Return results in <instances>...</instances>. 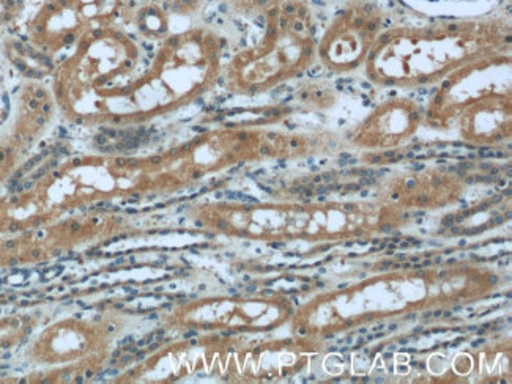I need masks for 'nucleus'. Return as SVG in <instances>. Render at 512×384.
Here are the masks:
<instances>
[{
    "instance_id": "79ce46f5",
    "label": "nucleus",
    "mask_w": 512,
    "mask_h": 384,
    "mask_svg": "<svg viewBox=\"0 0 512 384\" xmlns=\"http://www.w3.org/2000/svg\"><path fill=\"white\" fill-rule=\"evenodd\" d=\"M347 248H350V246H353V241H349V243H346Z\"/></svg>"
},
{
    "instance_id": "c756f323",
    "label": "nucleus",
    "mask_w": 512,
    "mask_h": 384,
    "mask_svg": "<svg viewBox=\"0 0 512 384\" xmlns=\"http://www.w3.org/2000/svg\"><path fill=\"white\" fill-rule=\"evenodd\" d=\"M383 232H391L390 226H383Z\"/></svg>"
},
{
    "instance_id": "ea45409f",
    "label": "nucleus",
    "mask_w": 512,
    "mask_h": 384,
    "mask_svg": "<svg viewBox=\"0 0 512 384\" xmlns=\"http://www.w3.org/2000/svg\"><path fill=\"white\" fill-rule=\"evenodd\" d=\"M505 255H509V252H500V257H505Z\"/></svg>"
},
{
    "instance_id": "393cba45",
    "label": "nucleus",
    "mask_w": 512,
    "mask_h": 384,
    "mask_svg": "<svg viewBox=\"0 0 512 384\" xmlns=\"http://www.w3.org/2000/svg\"><path fill=\"white\" fill-rule=\"evenodd\" d=\"M448 263H449V265H456L457 260L456 259H449Z\"/></svg>"
},
{
    "instance_id": "cd10ccee",
    "label": "nucleus",
    "mask_w": 512,
    "mask_h": 384,
    "mask_svg": "<svg viewBox=\"0 0 512 384\" xmlns=\"http://www.w3.org/2000/svg\"><path fill=\"white\" fill-rule=\"evenodd\" d=\"M416 315H409V317H405V320H415Z\"/></svg>"
},
{
    "instance_id": "ddd939ff",
    "label": "nucleus",
    "mask_w": 512,
    "mask_h": 384,
    "mask_svg": "<svg viewBox=\"0 0 512 384\" xmlns=\"http://www.w3.org/2000/svg\"><path fill=\"white\" fill-rule=\"evenodd\" d=\"M501 200H503V196L492 197V202H490V204L498 205V204H500Z\"/></svg>"
},
{
    "instance_id": "c9c22d12",
    "label": "nucleus",
    "mask_w": 512,
    "mask_h": 384,
    "mask_svg": "<svg viewBox=\"0 0 512 384\" xmlns=\"http://www.w3.org/2000/svg\"><path fill=\"white\" fill-rule=\"evenodd\" d=\"M449 172H457V167H449Z\"/></svg>"
},
{
    "instance_id": "20e7f679",
    "label": "nucleus",
    "mask_w": 512,
    "mask_h": 384,
    "mask_svg": "<svg viewBox=\"0 0 512 384\" xmlns=\"http://www.w3.org/2000/svg\"><path fill=\"white\" fill-rule=\"evenodd\" d=\"M130 0H45L26 23V38L43 54L75 41L82 24L114 18Z\"/></svg>"
},
{
    "instance_id": "f03ea898",
    "label": "nucleus",
    "mask_w": 512,
    "mask_h": 384,
    "mask_svg": "<svg viewBox=\"0 0 512 384\" xmlns=\"http://www.w3.org/2000/svg\"><path fill=\"white\" fill-rule=\"evenodd\" d=\"M265 41L259 51L246 52L235 65V78L248 92L290 73L301 78L300 67L311 60L316 24L308 0H290L264 13Z\"/></svg>"
},
{
    "instance_id": "6e6552de",
    "label": "nucleus",
    "mask_w": 512,
    "mask_h": 384,
    "mask_svg": "<svg viewBox=\"0 0 512 384\" xmlns=\"http://www.w3.org/2000/svg\"><path fill=\"white\" fill-rule=\"evenodd\" d=\"M29 0H0V27H13L26 16Z\"/></svg>"
},
{
    "instance_id": "aec40b11",
    "label": "nucleus",
    "mask_w": 512,
    "mask_h": 384,
    "mask_svg": "<svg viewBox=\"0 0 512 384\" xmlns=\"http://www.w3.org/2000/svg\"><path fill=\"white\" fill-rule=\"evenodd\" d=\"M327 192V188H319L317 189V194H325Z\"/></svg>"
},
{
    "instance_id": "e433bc0d",
    "label": "nucleus",
    "mask_w": 512,
    "mask_h": 384,
    "mask_svg": "<svg viewBox=\"0 0 512 384\" xmlns=\"http://www.w3.org/2000/svg\"><path fill=\"white\" fill-rule=\"evenodd\" d=\"M303 204H306V205L311 204V200L303 199Z\"/></svg>"
},
{
    "instance_id": "c85d7f7f",
    "label": "nucleus",
    "mask_w": 512,
    "mask_h": 384,
    "mask_svg": "<svg viewBox=\"0 0 512 384\" xmlns=\"http://www.w3.org/2000/svg\"><path fill=\"white\" fill-rule=\"evenodd\" d=\"M397 325L396 323H393V325H390V331H396Z\"/></svg>"
},
{
    "instance_id": "1a4fd4ad",
    "label": "nucleus",
    "mask_w": 512,
    "mask_h": 384,
    "mask_svg": "<svg viewBox=\"0 0 512 384\" xmlns=\"http://www.w3.org/2000/svg\"><path fill=\"white\" fill-rule=\"evenodd\" d=\"M290 0H235L238 10L243 13H251V15H259L271 10V8L278 7V5L286 4Z\"/></svg>"
},
{
    "instance_id": "4468645a",
    "label": "nucleus",
    "mask_w": 512,
    "mask_h": 384,
    "mask_svg": "<svg viewBox=\"0 0 512 384\" xmlns=\"http://www.w3.org/2000/svg\"><path fill=\"white\" fill-rule=\"evenodd\" d=\"M130 342H133V337H127V339H123L122 342H120V345H127L130 344Z\"/></svg>"
},
{
    "instance_id": "473e14b6",
    "label": "nucleus",
    "mask_w": 512,
    "mask_h": 384,
    "mask_svg": "<svg viewBox=\"0 0 512 384\" xmlns=\"http://www.w3.org/2000/svg\"><path fill=\"white\" fill-rule=\"evenodd\" d=\"M434 262L437 263V265H438V263H442L443 262L442 257H437V259H435Z\"/></svg>"
},
{
    "instance_id": "b1692460",
    "label": "nucleus",
    "mask_w": 512,
    "mask_h": 384,
    "mask_svg": "<svg viewBox=\"0 0 512 384\" xmlns=\"http://www.w3.org/2000/svg\"><path fill=\"white\" fill-rule=\"evenodd\" d=\"M432 315H434V317L440 318V317H442L443 312L442 311H437V312H435V314H432Z\"/></svg>"
},
{
    "instance_id": "6ab92c4d",
    "label": "nucleus",
    "mask_w": 512,
    "mask_h": 384,
    "mask_svg": "<svg viewBox=\"0 0 512 384\" xmlns=\"http://www.w3.org/2000/svg\"><path fill=\"white\" fill-rule=\"evenodd\" d=\"M196 331H191V333H186L185 337L186 339H190V337L196 336Z\"/></svg>"
},
{
    "instance_id": "4be33fe9",
    "label": "nucleus",
    "mask_w": 512,
    "mask_h": 384,
    "mask_svg": "<svg viewBox=\"0 0 512 384\" xmlns=\"http://www.w3.org/2000/svg\"><path fill=\"white\" fill-rule=\"evenodd\" d=\"M413 268H415V270H421V268H423V265H420V263L416 262V265H413Z\"/></svg>"
},
{
    "instance_id": "9b49d317",
    "label": "nucleus",
    "mask_w": 512,
    "mask_h": 384,
    "mask_svg": "<svg viewBox=\"0 0 512 384\" xmlns=\"http://www.w3.org/2000/svg\"><path fill=\"white\" fill-rule=\"evenodd\" d=\"M454 224V215H448L442 219V227H451Z\"/></svg>"
},
{
    "instance_id": "4c0bfd02",
    "label": "nucleus",
    "mask_w": 512,
    "mask_h": 384,
    "mask_svg": "<svg viewBox=\"0 0 512 384\" xmlns=\"http://www.w3.org/2000/svg\"><path fill=\"white\" fill-rule=\"evenodd\" d=\"M248 292H256V287H248Z\"/></svg>"
},
{
    "instance_id": "423d86ee",
    "label": "nucleus",
    "mask_w": 512,
    "mask_h": 384,
    "mask_svg": "<svg viewBox=\"0 0 512 384\" xmlns=\"http://www.w3.org/2000/svg\"><path fill=\"white\" fill-rule=\"evenodd\" d=\"M402 4L438 18H459L464 15H483L500 0H401Z\"/></svg>"
},
{
    "instance_id": "5701e85b",
    "label": "nucleus",
    "mask_w": 512,
    "mask_h": 384,
    "mask_svg": "<svg viewBox=\"0 0 512 384\" xmlns=\"http://www.w3.org/2000/svg\"><path fill=\"white\" fill-rule=\"evenodd\" d=\"M409 246H410L409 241H407V243H402V244H401V248H402V249H407V248H409Z\"/></svg>"
},
{
    "instance_id": "58836bf2",
    "label": "nucleus",
    "mask_w": 512,
    "mask_h": 384,
    "mask_svg": "<svg viewBox=\"0 0 512 384\" xmlns=\"http://www.w3.org/2000/svg\"><path fill=\"white\" fill-rule=\"evenodd\" d=\"M323 178H325V180H327V181L331 180V177L328 174L323 175Z\"/></svg>"
},
{
    "instance_id": "72a5a7b5",
    "label": "nucleus",
    "mask_w": 512,
    "mask_h": 384,
    "mask_svg": "<svg viewBox=\"0 0 512 384\" xmlns=\"http://www.w3.org/2000/svg\"><path fill=\"white\" fill-rule=\"evenodd\" d=\"M424 318L432 317V312H426V314L423 315Z\"/></svg>"
},
{
    "instance_id": "f704fd0d",
    "label": "nucleus",
    "mask_w": 512,
    "mask_h": 384,
    "mask_svg": "<svg viewBox=\"0 0 512 384\" xmlns=\"http://www.w3.org/2000/svg\"><path fill=\"white\" fill-rule=\"evenodd\" d=\"M404 266L405 270H407V268H410V266H412V263H404Z\"/></svg>"
},
{
    "instance_id": "7ed1b4c3",
    "label": "nucleus",
    "mask_w": 512,
    "mask_h": 384,
    "mask_svg": "<svg viewBox=\"0 0 512 384\" xmlns=\"http://www.w3.org/2000/svg\"><path fill=\"white\" fill-rule=\"evenodd\" d=\"M385 23L374 0H349L341 7L320 41V57L331 70H350L368 56Z\"/></svg>"
},
{
    "instance_id": "37998d69",
    "label": "nucleus",
    "mask_w": 512,
    "mask_h": 384,
    "mask_svg": "<svg viewBox=\"0 0 512 384\" xmlns=\"http://www.w3.org/2000/svg\"><path fill=\"white\" fill-rule=\"evenodd\" d=\"M443 315H445L446 318H449V317H451V312H445V314H443Z\"/></svg>"
},
{
    "instance_id": "a878e982",
    "label": "nucleus",
    "mask_w": 512,
    "mask_h": 384,
    "mask_svg": "<svg viewBox=\"0 0 512 384\" xmlns=\"http://www.w3.org/2000/svg\"><path fill=\"white\" fill-rule=\"evenodd\" d=\"M301 290H303V292H308L309 285H303V287H301Z\"/></svg>"
},
{
    "instance_id": "a19ab883",
    "label": "nucleus",
    "mask_w": 512,
    "mask_h": 384,
    "mask_svg": "<svg viewBox=\"0 0 512 384\" xmlns=\"http://www.w3.org/2000/svg\"><path fill=\"white\" fill-rule=\"evenodd\" d=\"M412 262L413 263L420 262V259H418V257H413Z\"/></svg>"
},
{
    "instance_id": "a211bd4d",
    "label": "nucleus",
    "mask_w": 512,
    "mask_h": 384,
    "mask_svg": "<svg viewBox=\"0 0 512 384\" xmlns=\"http://www.w3.org/2000/svg\"><path fill=\"white\" fill-rule=\"evenodd\" d=\"M503 197H509L511 196V189H506V191H503V194H501Z\"/></svg>"
},
{
    "instance_id": "7c9ffc66",
    "label": "nucleus",
    "mask_w": 512,
    "mask_h": 384,
    "mask_svg": "<svg viewBox=\"0 0 512 384\" xmlns=\"http://www.w3.org/2000/svg\"><path fill=\"white\" fill-rule=\"evenodd\" d=\"M383 328H385V326H383V323H380V325L377 326V328H374V329H375V331H380V329H383Z\"/></svg>"
},
{
    "instance_id": "2f4dec72",
    "label": "nucleus",
    "mask_w": 512,
    "mask_h": 384,
    "mask_svg": "<svg viewBox=\"0 0 512 384\" xmlns=\"http://www.w3.org/2000/svg\"><path fill=\"white\" fill-rule=\"evenodd\" d=\"M432 262L431 260H426V262H423V266H431Z\"/></svg>"
},
{
    "instance_id": "dca6fc26",
    "label": "nucleus",
    "mask_w": 512,
    "mask_h": 384,
    "mask_svg": "<svg viewBox=\"0 0 512 384\" xmlns=\"http://www.w3.org/2000/svg\"><path fill=\"white\" fill-rule=\"evenodd\" d=\"M423 333V326H418V328L413 329V334Z\"/></svg>"
},
{
    "instance_id": "39448f33",
    "label": "nucleus",
    "mask_w": 512,
    "mask_h": 384,
    "mask_svg": "<svg viewBox=\"0 0 512 384\" xmlns=\"http://www.w3.org/2000/svg\"><path fill=\"white\" fill-rule=\"evenodd\" d=\"M421 109L407 101H394L385 104L369 117L358 130V144L368 147L393 145L401 137L409 136L420 122Z\"/></svg>"
},
{
    "instance_id": "412c9836",
    "label": "nucleus",
    "mask_w": 512,
    "mask_h": 384,
    "mask_svg": "<svg viewBox=\"0 0 512 384\" xmlns=\"http://www.w3.org/2000/svg\"><path fill=\"white\" fill-rule=\"evenodd\" d=\"M399 344H401V345H407V344H409V339H402V340H399Z\"/></svg>"
},
{
    "instance_id": "9d476101",
    "label": "nucleus",
    "mask_w": 512,
    "mask_h": 384,
    "mask_svg": "<svg viewBox=\"0 0 512 384\" xmlns=\"http://www.w3.org/2000/svg\"><path fill=\"white\" fill-rule=\"evenodd\" d=\"M202 0H167V7L177 15H190L201 7Z\"/></svg>"
},
{
    "instance_id": "2eb2a0df",
    "label": "nucleus",
    "mask_w": 512,
    "mask_h": 384,
    "mask_svg": "<svg viewBox=\"0 0 512 384\" xmlns=\"http://www.w3.org/2000/svg\"><path fill=\"white\" fill-rule=\"evenodd\" d=\"M415 216L416 218H424V216H426V211H416Z\"/></svg>"
},
{
    "instance_id": "0eeeda50",
    "label": "nucleus",
    "mask_w": 512,
    "mask_h": 384,
    "mask_svg": "<svg viewBox=\"0 0 512 384\" xmlns=\"http://www.w3.org/2000/svg\"><path fill=\"white\" fill-rule=\"evenodd\" d=\"M139 26L149 34H164L167 30L166 12L160 5H144L138 12Z\"/></svg>"
},
{
    "instance_id": "f3484780",
    "label": "nucleus",
    "mask_w": 512,
    "mask_h": 384,
    "mask_svg": "<svg viewBox=\"0 0 512 384\" xmlns=\"http://www.w3.org/2000/svg\"><path fill=\"white\" fill-rule=\"evenodd\" d=\"M347 189H352V191H360V186L358 185H349Z\"/></svg>"
},
{
    "instance_id": "c03bdc74",
    "label": "nucleus",
    "mask_w": 512,
    "mask_h": 384,
    "mask_svg": "<svg viewBox=\"0 0 512 384\" xmlns=\"http://www.w3.org/2000/svg\"><path fill=\"white\" fill-rule=\"evenodd\" d=\"M375 337H377V339H379V337H383V333H377V334H375Z\"/></svg>"
},
{
    "instance_id": "f257e3e1",
    "label": "nucleus",
    "mask_w": 512,
    "mask_h": 384,
    "mask_svg": "<svg viewBox=\"0 0 512 384\" xmlns=\"http://www.w3.org/2000/svg\"><path fill=\"white\" fill-rule=\"evenodd\" d=\"M505 43H511V27L497 18H442L429 26L388 29L368 54V76L386 87L429 84L457 63Z\"/></svg>"
},
{
    "instance_id": "bb28decb",
    "label": "nucleus",
    "mask_w": 512,
    "mask_h": 384,
    "mask_svg": "<svg viewBox=\"0 0 512 384\" xmlns=\"http://www.w3.org/2000/svg\"><path fill=\"white\" fill-rule=\"evenodd\" d=\"M393 243H394V244H399V243H401V238H397V237H396V238H393Z\"/></svg>"
},
{
    "instance_id": "f8f14e48",
    "label": "nucleus",
    "mask_w": 512,
    "mask_h": 384,
    "mask_svg": "<svg viewBox=\"0 0 512 384\" xmlns=\"http://www.w3.org/2000/svg\"><path fill=\"white\" fill-rule=\"evenodd\" d=\"M374 183V178H363V180H361V185H374Z\"/></svg>"
}]
</instances>
